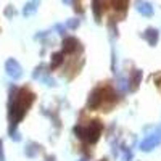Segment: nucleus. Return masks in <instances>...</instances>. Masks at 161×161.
<instances>
[{"instance_id":"4468645a","label":"nucleus","mask_w":161,"mask_h":161,"mask_svg":"<svg viewBox=\"0 0 161 161\" xmlns=\"http://www.w3.org/2000/svg\"><path fill=\"white\" fill-rule=\"evenodd\" d=\"M37 7H39V0H31V2L24 7L23 15H24V16H31V15H34L36 10H37Z\"/></svg>"},{"instance_id":"f257e3e1","label":"nucleus","mask_w":161,"mask_h":161,"mask_svg":"<svg viewBox=\"0 0 161 161\" xmlns=\"http://www.w3.org/2000/svg\"><path fill=\"white\" fill-rule=\"evenodd\" d=\"M34 100H36V93L32 90H29L28 87H23V89L13 87L11 89L10 100H8V119H10V136H11V139L19 140V134L16 130V126L24 118V114L28 113V110L31 108Z\"/></svg>"},{"instance_id":"a211bd4d","label":"nucleus","mask_w":161,"mask_h":161,"mask_svg":"<svg viewBox=\"0 0 161 161\" xmlns=\"http://www.w3.org/2000/svg\"><path fill=\"white\" fill-rule=\"evenodd\" d=\"M0 161H5V153H3V142L0 140Z\"/></svg>"},{"instance_id":"0eeeda50","label":"nucleus","mask_w":161,"mask_h":161,"mask_svg":"<svg viewBox=\"0 0 161 161\" xmlns=\"http://www.w3.org/2000/svg\"><path fill=\"white\" fill-rule=\"evenodd\" d=\"M34 79L44 80V82H45L47 86H55V80L48 77V71H47V68H45V66H42V64H40L39 68L34 71Z\"/></svg>"},{"instance_id":"f03ea898","label":"nucleus","mask_w":161,"mask_h":161,"mask_svg":"<svg viewBox=\"0 0 161 161\" xmlns=\"http://www.w3.org/2000/svg\"><path fill=\"white\" fill-rule=\"evenodd\" d=\"M116 93L110 87H97L90 93L89 97V108L92 110H98V108H110V106L116 102Z\"/></svg>"},{"instance_id":"7ed1b4c3","label":"nucleus","mask_w":161,"mask_h":161,"mask_svg":"<svg viewBox=\"0 0 161 161\" xmlns=\"http://www.w3.org/2000/svg\"><path fill=\"white\" fill-rule=\"evenodd\" d=\"M102 130H103V124L100 121H92L90 124L87 126H77L74 127V132L79 139H82L87 143H95L100 136H102Z\"/></svg>"},{"instance_id":"aec40b11","label":"nucleus","mask_w":161,"mask_h":161,"mask_svg":"<svg viewBox=\"0 0 161 161\" xmlns=\"http://www.w3.org/2000/svg\"><path fill=\"white\" fill-rule=\"evenodd\" d=\"M79 161H86V159H79Z\"/></svg>"},{"instance_id":"f8f14e48","label":"nucleus","mask_w":161,"mask_h":161,"mask_svg":"<svg viewBox=\"0 0 161 161\" xmlns=\"http://www.w3.org/2000/svg\"><path fill=\"white\" fill-rule=\"evenodd\" d=\"M63 58H64V53H63V52H57V53H53L52 61H50V71H52V69H57L58 66L63 63Z\"/></svg>"},{"instance_id":"1a4fd4ad","label":"nucleus","mask_w":161,"mask_h":161,"mask_svg":"<svg viewBox=\"0 0 161 161\" xmlns=\"http://www.w3.org/2000/svg\"><path fill=\"white\" fill-rule=\"evenodd\" d=\"M105 8H106V0H92V11L97 21H100Z\"/></svg>"},{"instance_id":"9d476101","label":"nucleus","mask_w":161,"mask_h":161,"mask_svg":"<svg viewBox=\"0 0 161 161\" xmlns=\"http://www.w3.org/2000/svg\"><path fill=\"white\" fill-rule=\"evenodd\" d=\"M136 8H137V11L140 13V15H143V16H152L153 15V7L148 2L139 0V2L136 3Z\"/></svg>"},{"instance_id":"20e7f679","label":"nucleus","mask_w":161,"mask_h":161,"mask_svg":"<svg viewBox=\"0 0 161 161\" xmlns=\"http://www.w3.org/2000/svg\"><path fill=\"white\" fill-rule=\"evenodd\" d=\"M159 143H161V127L156 129L155 132H152L150 136L140 143V150H143V152H150V150L155 148V147H158Z\"/></svg>"},{"instance_id":"423d86ee","label":"nucleus","mask_w":161,"mask_h":161,"mask_svg":"<svg viewBox=\"0 0 161 161\" xmlns=\"http://www.w3.org/2000/svg\"><path fill=\"white\" fill-rule=\"evenodd\" d=\"M80 50V42L76 37H64L63 40V53H74Z\"/></svg>"},{"instance_id":"39448f33","label":"nucleus","mask_w":161,"mask_h":161,"mask_svg":"<svg viewBox=\"0 0 161 161\" xmlns=\"http://www.w3.org/2000/svg\"><path fill=\"white\" fill-rule=\"evenodd\" d=\"M5 71L7 74L11 77V79H19L23 76V68H21V64L15 60V58H8L7 63H5Z\"/></svg>"},{"instance_id":"ddd939ff","label":"nucleus","mask_w":161,"mask_h":161,"mask_svg":"<svg viewBox=\"0 0 161 161\" xmlns=\"http://www.w3.org/2000/svg\"><path fill=\"white\" fill-rule=\"evenodd\" d=\"M111 5L118 13H124L129 7V0H111Z\"/></svg>"},{"instance_id":"f3484780","label":"nucleus","mask_w":161,"mask_h":161,"mask_svg":"<svg viewBox=\"0 0 161 161\" xmlns=\"http://www.w3.org/2000/svg\"><path fill=\"white\" fill-rule=\"evenodd\" d=\"M132 159V153L129 150H124V156H123V161H130Z\"/></svg>"},{"instance_id":"412c9836","label":"nucleus","mask_w":161,"mask_h":161,"mask_svg":"<svg viewBox=\"0 0 161 161\" xmlns=\"http://www.w3.org/2000/svg\"><path fill=\"white\" fill-rule=\"evenodd\" d=\"M100 161H106V159H100Z\"/></svg>"},{"instance_id":"6e6552de","label":"nucleus","mask_w":161,"mask_h":161,"mask_svg":"<svg viewBox=\"0 0 161 161\" xmlns=\"http://www.w3.org/2000/svg\"><path fill=\"white\" fill-rule=\"evenodd\" d=\"M140 80H142V71L134 69V71L129 74V80H127V82H129L130 86H127V89H129L130 92L137 90V87H139V84H140Z\"/></svg>"},{"instance_id":"dca6fc26","label":"nucleus","mask_w":161,"mask_h":161,"mask_svg":"<svg viewBox=\"0 0 161 161\" xmlns=\"http://www.w3.org/2000/svg\"><path fill=\"white\" fill-rule=\"evenodd\" d=\"M66 26H68V28H71V29H76L77 26H79V19H69L68 23H66Z\"/></svg>"},{"instance_id":"2eb2a0df","label":"nucleus","mask_w":161,"mask_h":161,"mask_svg":"<svg viewBox=\"0 0 161 161\" xmlns=\"http://www.w3.org/2000/svg\"><path fill=\"white\" fill-rule=\"evenodd\" d=\"M39 148H40V147L37 145V143H28V148H26V155H28V156H36L37 153H39Z\"/></svg>"},{"instance_id":"6ab92c4d","label":"nucleus","mask_w":161,"mask_h":161,"mask_svg":"<svg viewBox=\"0 0 161 161\" xmlns=\"http://www.w3.org/2000/svg\"><path fill=\"white\" fill-rule=\"evenodd\" d=\"M63 2H64V3H71V0H63Z\"/></svg>"},{"instance_id":"9b49d317","label":"nucleus","mask_w":161,"mask_h":161,"mask_svg":"<svg viewBox=\"0 0 161 161\" xmlns=\"http://www.w3.org/2000/svg\"><path fill=\"white\" fill-rule=\"evenodd\" d=\"M142 37H143L150 45H156V42H158V31H156L155 28H148V29L142 34Z\"/></svg>"}]
</instances>
